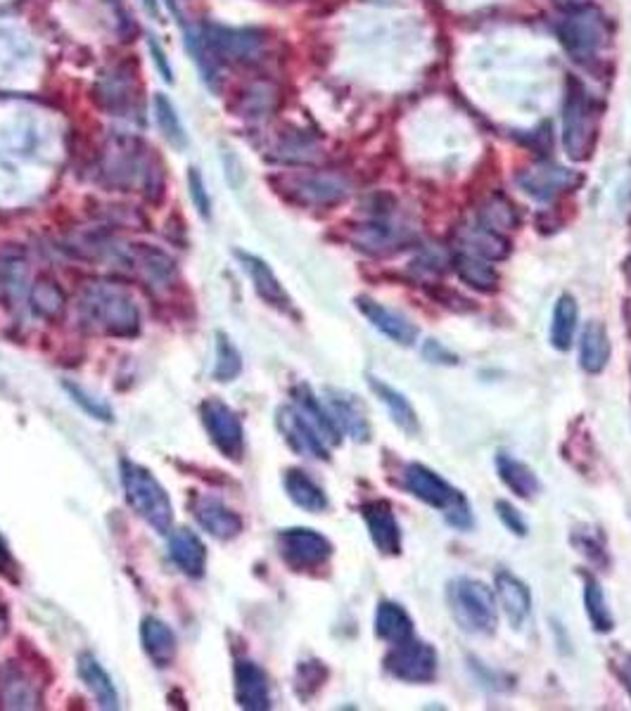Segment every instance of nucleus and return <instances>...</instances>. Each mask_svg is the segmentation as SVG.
<instances>
[{
    "label": "nucleus",
    "mask_w": 631,
    "mask_h": 711,
    "mask_svg": "<svg viewBox=\"0 0 631 711\" xmlns=\"http://www.w3.org/2000/svg\"><path fill=\"white\" fill-rule=\"evenodd\" d=\"M154 150L138 138L117 136L107 142L100 171L107 183L119 190H143L148 197H160L164 187L162 164Z\"/></svg>",
    "instance_id": "f257e3e1"
},
{
    "label": "nucleus",
    "mask_w": 631,
    "mask_h": 711,
    "mask_svg": "<svg viewBox=\"0 0 631 711\" xmlns=\"http://www.w3.org/2000/svg\"><path fill=\"white\" fill-rule=\"evenodd\" d=\"M282 190L299 202L309 204V207H333L350 195V185L333 173H290L282 179Z\"/></svg>",
    "instance_id": "f8f14e48"
},
{
    "label": "nucleus",
    "mask_w": 631,
    "mask_h": 711,
    "mask_svg": "<svg viewBox=\"0 0 631 711\" xmlns=\"http://www.w3.org/2000/svg\"><path fill=\"white\" fill-rule=\"evenodd\" d=\"M354 304L359 309V313L364 315V319L381 332V335H385L387 340H392L394 344H399V346H416V342L420 340V330L416 323H411L406 319V315H402L399 311H394L381 302H375V299L366 297V294H361L354 299Z\"/></svg>",
    "instance_id": "2eb2a0df"
},
{
    "label": "nucleus",
    "mask_w": 631,
    "mask_h": 711,
    "mask_svg": "<svg viewBox=\"0 0 631 711\" xmlns=\"http://www.w3.org/2000/svg\"><path fill=\"white\" fill-rule=\"evenodd\" d=\"M558 39L577 65H593L601 53L610 45L612 29L606 14L596 6L581 3L563 12L556 24Z\"/></svg>",
    "instance_id": "20e7f679"
},
{
    "label": "nucleus",
    "mask_w": 631,
    "mask_h": 711,
    "mask_svg": "<svg viewBox=\"0 0 631 711\" xmlns=\"http://www.w3.org/2000/svg\"><path fill=\"white\" fill-rule=\"evenodd\" d=\"M451 266L456 276L461 278L463 284H468L470 290L482 292V294H494L499 290V273L489 259H482L478 255H470V251H459L451 259Z\"/></svg>",
    "instance_id": "c756f323"
},
{
    "label": "nucleus",
    "mask_w": 631,
    "mask_h": 711,
    "mask_svg": "<svg viewBox=\"0 0 631 711\" xmlns=\"http://www.w3.org/2000/svg\"><path fill=\"white\" fill-rule=\"evenodd\" d=\"M570 543L579 552V556L587 558V562L591 567L601 569V572H608V569H610V556H608L603 539L596 534V529H591V527H577V529H573Z\"/></svg>",
    "instance_id": "ea45409f"
},
{
    "label": "nucleus",
    "mask_w": 631,
    "mask_h": 711,
    "mask_svg": "<svg viewBox=\"0 0 631 711\" xmlns=\"http://www.w3.org/2000/svg\"><path fill=\"white\" fill-rule=\"evenodd\" d=\"M188 193H191L197 214L202 218H212V200L207 195V185H204L202 173L195 166L188 169Z\"/></svg>",
    "instance_id": "a18cd8bd"
},
{
    "label": "nucleus",
    "mask_w": 631,
    "mask_h": 711,
    "mask_svg": "<svg viewBox=\"0 0 631 711\" xmlns=\"http://www.w3.org/2000/svg\"><path fill=\"white\" fill-rule=\"evenodd\" d=\"M235 678V700L247 711H264L271 709V686L268 676L252 659H238L233 669Z\"/></svg>",
    "instance_id": "aec40b11"
},
{
    "label": "nucleus",
    "mask_w": 631,
    "mask_h": 711,
    "mask_svg": "<svg viewBox=\"0 0 631 711\" xmlns=\"http://www.w3.org/2000/svg\"><path fill=\"white\" fill-rule=\"evenodd\" d=\"M330 678V669L321 659H307V661H299V667L295 671V692L297 698L302 702L313 700L319 690L328 683Z\"/></svg>",
    "instance_id": "58836bf2"
},
{
    "label": "nucleus",
    "mask_w": 631,
    "mask_h": 711,
    "mask_svg": "<svg viewBox=\"0 0 631 711\" xmlns=\"http://www.w3.org/2000/svg\"><path fill=\"white\" fill-rule=\"evenodd\" d=\"M404 486L420 503L430 505L439 515H445L449 527L459 531H470L475 527V517H472V508L466 494L451 486L432 467L423 463H408L404 470Z\"/></svg>",
    "instance_id": "7ed1b4c3"
},
{
    "label": "nucleus",
    "mask_w": 631,
    "mask_h": 711,
    "mask_svg": "<svg viewBox=\"0 0 631 711\" xmlns=\"http://www.w3.org/2000/svg\"><path fill=\"white\" fill-rule=\"evenodd\" d=\"M200 39L212 57L224 62H252L264 51V34L257 29L207 24L202 26Z\"/></svg>",
    "instance_id": "9b49d317"
},
{
    "label": "nucleus",
    "mask_w": 631,
    "mask_h": 711,
    "mask_svg": "<svg viewBox=\"0 0 631 711\" xmlns=\"http://www.w3.org/2000/svg\"><path fill=\"white\" fill-rule=\"evenodd\" d=\"M622 319H624L627 332H629V337H631V299H627L624 306H622Z\"/></svg>",
    "instance_id": "5fc2aeb1"
},
{
    "label": "nucleus",
    "mask_w": 631,
    "mask_h": 711,
    "mask_svg": "<svg viewBox=\"0 0 631 711\" xmlns=\"http://www.w3.org/2000/svg\"><path fill=\"white\" fill-rule=\"evenodd\" d=\"M235 257H238L243 271L249 276L252 284H255V292L259 294V299L266 306H271L286 315L295 313L292 299H290L288 290L282 288V282L278 280L271 266H268L261 257H255V255H249V251H240V249L235 251Z\"/></svg>",
    "instance_id": "6ab92c4d"
},
{
    "label": "nucleus",
    "mask_w": 631,
    "mask_h": 711,
    "mask_svg": "<svg viewBox=\"0 0 631 711\" xmlns=\"http://www.w3.org/2000/svg\"><path fill=\"white\" fill-rule=\"evenodd\" d=\"M414 620L394 600H381V605L375 610V636L387 645H399L408 638H414Z\"/></svg>",
    "instance_id": "7c9ffc66"
},
{
    "label": "nucleus",
    "mask_w": 631,
    "mask_h": 711,
    "mask_svg": "<svg viewBox=\"0 0 631 711\" xmlns=\"http://www.w3.org/2000/svg\"><path fill=\"white\" fill-rule=\"evenodd\" d=\"M352 243L356 245V249L366 251V255L387 257L399 251L408 243V237L402 228H394L385 224V220H368V224L354 228Z\"/></svg>",
    "instance_id": "5701e85b"
},
{
    "label": "nucleus",
    "mask_w": 631,
    "mask_h": 711,
    "mask_svg": "<svg viewBox=\"0 0 631 711\" xmlns=\"http://www.w3.org/2000/svg\"><path fill=\"white\" fill-rule=\"evenodd\" d=\"M447 603L459 626L468 636H492L499 626V603L494 591L472 577H456L447 586Z\"/></svg>",
    "instance_id": "423d86ee"
},
{
    "label": "nucleus",
    "mask_w": 631,
    "mask_h": 711,
    "mask_svg": "<svg viewBox=\"0 0 631 711\" xmlns=\"http://www.w3.org/2000/svg\"><path fill=\"white\" fill-rule=\"evenodd\" d=\"M515 181L520 187H523V193L530 195L532 200L550 202L565 193H573L575 187H579L581 176L560 164L539 162L534 166H527L525 171H520Z\"/></svg>",
    "instance_id": "ddd939ff"
},
{
    "label": "nucleus",
    "mask_w": 631,
    "mask_h": 711,
    "mask_svg": "<svg viewBox=\"0 0 631 711\" xmlns=\"http://www.w3.org/2000/svg\"><path fill=\"white\" fill-rule=\"evenodd\" d=\"M624 273H627V280L631 282V259L627 261V266H624Z\"/></svg>",
    "instance_id": "6e6d98bb"
},
{
    "label": "nucleus",
    "mask_w": 631,
    "mask_h": 711,
    "mask_svg": "<svg viewBox=\"0 0 631 711\" xmlns=\"http://www.w3.org/2000/svg\"><path fill=\"white\" fill-rule=\"evenodd\" d=\"M494 467L499 472V480L506 484L517 498L534 500L542 494V482L536 477V472L525 461H520V457L506 451H499L494 457Z\"/></svg>",
    "instance_id": "cd10ccee"
},
{
    "label": "nucleus",
    "mask_w": 631,
    "mask_h": 711,
    "mask_svg": "<svg viewBox=\"0 0 631 711\" xmlns=\"http://www.w3.org/2000/svg\"><path fill=\"white\" fill-rule=\"evenodd\" d=\"M428 294L435 299L439 306H445V309H449L453 313L475 311V304H472L470 299L461 297L459 292H453V290H447L445 284H432V288H428Z\"/></svg>",
    "instance_id": "49530a36"
},
{
    "label": "nucleus",
    "mask_w": 631,
    "mask_h": 711,
    "mask_svg": "<svg viewBox=\"0 0 631 711\" xmlns=\"http://www.w3.org/2000/svg\"><path fill=\"white\" fill-rule=\"evenodd\" d=\"M461 251H470V255L489 261H503L511 255V243L503 233L478 224L472 228H461Z\"/></svg>",
    "instance_id": "72a5a7b5"
},
{
    "label": "nucleus",
    "mask_w": 631,
    "mask_h": 711,
    "mask_svg": "<svg viewBox=\"0 0 631 711\" xmlns=\"http://www.w3.org/2000/svg\"><path fill=\"white\" fill-rule=\"evenodd\" d=\"M282 486H286V494L297 508H302L311 515H321L330 508V500L323 492V486L313 477H309L304 470H297V467L288 470L286 477H282Z\"/></svg>",
    "instance_id": "c85d7f7f"
},
{
    "label": "nucleus",
    "mask_w": 631,
    "mask_h": 711,
    "mask_svg": "<svg viewBox=\"0 0 631 711\" xmlns=\"http://www.w3.org/2000/svg\"><path fill=\"white\" fill-rule=\"evenodd\" d=\"M6 634V620H3V614H0V636Z\"/></svg>",
    "instance_id": "4d7b16f0"
},
{
    "label": "nucleus",
    "mask_w": 631,
    "mask_h": 711,
    "mask_svg": "<svg viewBox=\"0 0 631 711\" xmlns=\"http://www.w3.org/2000/svg\"><path fill=\"white\" fill-rule=\"evenodd\" d=\"M612 358V342L601 321H589L579 340V366L589 375H601Z\"/></svg>",
    "instance_id": "bb28decb"
},
{
    "label": "nucleus",
    "mask_w": 631,
    "mask_h": 711,
    "mask_svg": "<svg viewBox=\"0 0 631 711\" xmlns=\"http://www.w3.org/2000/svg\"><path fill=\"white\" fill-rule=\"evenodd\" d=\"M584 579V610H587L589 624L596 634H612L614 631V614L606 600V591L593 574H581Z\"/></svg>",
    "instance_id": "c9c22d12"
},
{
    "label": "nucleus",
    "mask_w": 631,
    "mask_h": 711,
    "mask_svg": "<svg viewBox=\"0 0 631 711\" xmlns=\"http://www.w3.org/2000/svg\"><path fill=\"white\" fill-rule=\"evenodd\" d=\"M579 327V304L573 294H560L556 299L554 313H550L548 340L556 352H570Z\"/></svg>",
    "instance_id": "473e14b6"
},
{
    "label": "nucleus",
    "mask_w": 631,
    "mask_h": 711,
    "mask_svg": "<svg viewBox=\"0 0 631 711\" xmlns=\"http://www.w3.org/2000/svg\"><path fill=\"white\" fill-rule=\"evenodd\" d=\"M129 255H131V263H136V268H140L148 280L167 284L173 276H177V263H173V259L164 255L162 249L136 245Z\"/></svg>",
    "instance_id": "e433bc0d"
},
{
    "label": "nucleus",
    "mask_w": 631,
    "mask_h": 711,
    "mask_svg": "<svg viewBox=\"0 0 631 711\" xmlns=\"http://www.w3.org/2000/svg\"><path fill=\"white\" fill-rule=\"evenodd\" d=\"M243 373V356L238 346L231 342L226 332H216V360H214V379L218 383H233Z\"/></svg>",
    "instance_id": "a19ab883"
},
{
    "label": "nucleus",
    "mask_w": 631,
    "mask_h": 711,
    "mask_svg": "<svg viewBox=\"0 0 631 711\" xmlns=\"http://www.w3.org/2000/svg\"><path fill=\"white\" fill-rule=\"evenodd\" d=\"M78 678L86 683L93 698H96L100 709H119V694L113 683V678L105 671L103 664L90 653H82L76 659Z\"/></svg>",
    "instance_id": "2f4dec72"
},
{
    "label": "nucleus",
    "mask_w": 631,
    "mask_h": 711,
    "mask_svg": "<svg viewBox=\"0 0 631 711\" xmlns=\"http://www.w3.org/2000/svg\"><path fill=\"white\" fill-rule=\"evenodd\" d=\"M200 418L216 451L233 463L245 455V430L235 410L221 399H207L200 406Z\"/></svg>",
    "instance_id": "9d476101"
},
{
    "label": "nucleus",
    "mask_w": 631,
    "mask_h": 711,
    "mask_svg": "<svg viewBox=\"0 0 631 711\" xmlns=\"http://www.w3.org/2000/svg\"><path fill=\"white\" fill-rule=\"evenodd\" d=\"M278 430L286 437L292 451L307 457H316V461H330V446L321 439V434L313 430L309 420L299 413L297 406H280L278 408Z\"/></svg>",
    "instance_id": "f3484780"
},
{
    "label": "nucleus",
    "mask_w": 631,
    "mask_h": 711,
    "mask_svg": "<svg viewBox=\"0 0 631 711\" xmlns=\"http://www.w3.org/2000/svg\"><path fill=\"white\" fill-rule=\"evenodd\" d=\"M494 595L513 628H520L532 614V591L527 583L509 569H499L494 574Z\"/></svg>",
    "instance_id": "412c9836"
},
{
    "label": "nucleus",
    "mask_w": 631,
    "mask_h": 711,
    "mask_svg": "<svg viewBox=\"0 0 631 711\" xmlns=\"http://www.w3.org/2000/svg\"><path fill=\"white\" fill-rule=\"evenodd\" d=\"M610 667L618 676V681L622 683V688L627 690V694L631 698V653H618L612 657Z\"/></svg>",
    "instance_id": "3c124183"
},
{
    "label": "nucleus",
    "mask_w": 631,
    "mask_h": 711,
    "mask_svg": "<svg viewBox=\"0 0 631 711\" xmlns=\"http://www.w3.org/2000/svg\"><path fill=\"white\" fill-rule=\"evenodd\" d=\"M278 556L292 572H313L321 569L333 558V543L321 531L307 527L282 529L276 536Z\"/></svg>",
    "instance_id": "1a4fd4ad"
},
{
    "label": "nucleus",
    "mask_w": 631,
    "mask_h": 711,
    "mask_svg": "<svg viewBox=\"0 0 631 711\" xmlns=\"http://www.w3.org/2000/svg\"><path fill=\"white\" fill-rule=\"evenodd\" d=\"M368 385L373 389V394L377 399H381L383 406H387V413L392 418V422L399 427V430L408 437H418L420 434V418L416 413L414 403L406 399V394H402L397 387H392L385 379L368 375Z\"/></svg>",
    "instance_id": "393cba45"
},
{
    "label": "nucleus",
    "mask_w": 631,
    "mask_h": 711,
    "mask_svg": "<svg viewBox=\"0 0 631 711\" xmlns=\"http://www.w3.org/2000/svg\"><path fill=\"white\" fill-rule=\"evenodd\" d=\"M12 567H14V562H12V556H10V548H8L3 536H0V572L6 574V572H10Z\"/></svg>",
    "instance_id": "603ef678"
},
{
    "label": "nucleus",
    "mask_w": 631,
    "mask_h": 711,
    "mask_svg": "<svg viewBox=\"0 0 631 711\" xmlns=\"http://www.w3.org/2000/svg\"><path fill=\"white\" fill-rule=\"evenodd\" d=\"M361 517L366 521V529L377 552L385 558H399L404 550V536L392 503L385 498L366 500L361 505Z\"/></svg>",
    "instance_id": "4468645a"
},
{
    "label": "nucleus",
    "mask_w": 631,
    "mask_h": 711,
    "mask_svg": "<svg viewBox=\"0 0 631 711\" xmlns=\"http://www.w3.org/2000/svg\"><path fill=\"white\" fill-rule=\"evenodd\" d=\"M152 112H154L157 129H160V133L167 138L169 146H173L177 150H183L188 146V136H185V129H183L177 107H173V103L167 98L164 93L154 95Z\"/></svg>",
    "instance_id": "4c0bfd02"
},
{
    "label": "nucleus",
    "mask_w": 631,
    "mask_h": 711,
    "mask_svg": "<svg viewBox=\"0 0 631 711\" xmlns=\"http://www.w3.org/2000/svg\"><path fill=\"white\" fill-rule=\"evenodd\" d=\"M148 51H150V57H152V62H154L157 72H160V76L164 78L167 84H173V69H171V65H169V57H167V53H164V47H162L160 43H157V39H154V36H150V39H148Z\"/></svg>",
    "instance_id": "8fccbe9b"
},
{
    "label": "nucleus",
    "mask_w": 631,
    "mask_h": 711,
    "mask_svg": "<svg viewBox=\"0 0 631 711\" xmlns=\"http://www.w3.org/2000/svg\"><path fill=\"white\" fill-rule=\"evenodd\" d=\"M34 302L39 309H51V313H55V309H62V304H65V297L53 282H39L34 290Z\"/></svg>",
    "instance_id": "09e8293b"
},
{
    "label": "nucleus",
    "mask_w": 631,
    "mask_h": 711,
    "mask_svg": "<svg viewBox=\"0 0 631 711\" xmlns=\"http://www.w3.org/2000/svg\"><path fill=\"white\" fill-rule=\"evenodd\" d=\"M82 323L100 335L133 337L140 330V313L133 297L119 284L93 282L78 299Z\"/></svg>",
    "instance_id": "f03ea898"
},
{
    "label": "nucleus",
    "mask_w": 631,
    "mask_h": 711,
    "mask_svg": "<svg viewBox=\"0 0 631 711\" xmlns=\"http://www.w3.org/2000/svg\"><path fill=\"white\" fill-rule=\"evenodd\" d=\"M480 224L486 226V228H494L499 233L503 230H513L515 224H517V216H515V209L511 207V204L506 200H489L484 207L480 209Z\"/></svg>",
    "instance_id": "79ce46f5"
},
{
    "label": "nucleus",
    "mask_w": 631,
    "mask_h": 711,
    "mask_svg": "<svg viewBox=\"0 0 631 711\" xmlns=\"http://www.w3.org/2000/svg\"><path fill=\"white\" fill-rule=\"evenodd\" d=\"M98 93V100L105 109L115 115L126 112V109L131 107L133 100V88H131V72L124 69V67H115L113 72H107L100 84L96 88Z\"/></svg>",
    "instance_id": "f704fd0d"
},
{
    "label": "nucleus",
    "mask_w": 631,
    "mask_h": 711,
    "mask_svg": "<svg viewBox=\"0 0 631 711\" xmlns=\"http://www.w3.org/2000/svg\"><path fill=\"white\" fill-rule=\"evenodd\" d=\"M563 148L573 162H587L596 148V109L579 82H570L563 107Z\"/></svg>",
    "instance_id": "0eeeda50"
},
{
    "label": "nucleus",
    "mask_w": 631,
    "mask_h": 711,
    "mask_svg": "<svg viewBox=\"0 0 631 711\" xmlns=\"http://www.w3.org/2000/svg\"><path fill=\"white\" fill-rule=\"evenodd\" d=\"M325 408L330 410V416H333L342 434L356 441V444H368L373 434L368 410L354 397V394H346L340 389H325Z\"/></svg>",
    "instance_id": "a211bd4d"
},
{
    "label": "nucleus",
    "mask_w": 631,
    "mask_h": 711,
    "mask_svg": "<svg viewBox=\"0 0 631 711\" xmlns=\"http://www.w3.org/2000/svg\"><path fill=\"white\" fill-rule=\"evenodd\" d=\"M167 3H169V10L171 12H177V0H167Z\"/></svg>",
    "instance_id": "13d9d810"
},
{
    "label": "nucleus",
    "mask_w": 631,
    "mask_h": 711,
    "mask_svg": "<svg viewBox=\"0 0 631 711\" xmlns=\"http://www.w3.org/2000/svg\"><path fill=\"white\" fill-rule=\"evenodd\" d=\"M119 474L126 503L131 505L133 513L160 536H169L173 531V505L160 480L129 457L119 463Z\"/></svg>",
    "instance_id": "39448f33"
},
{
    "label": "nucleus",
    "mask_w": 631,
    "mask_h": 711,
    "mask_svg": "<svg viewBox=\"0 0 631 711\" xmlns=\"http://www.w3.org/2000/svg\"><path fill=\"white\" fill-rule=\"evenodd\" d=\"M494 510H496V517L501 519V525L506 527L513 536H520V539H525V536L530 534V525H527V519L520 515V510L515 508V505L511 500H496L494 503Z\"/></svg>",
    "instance_id": "c03bdc74"
},
{
    "label": "nucleus",
    "mask_w": 631,
    "mask_h": 711,
    "mask_svg": "<svg viewBox=\"0 0 631 711\" xmlns=\"http://www.w3.org/2000/svg\"><path fill=\"white\" fill-rule=\"evenodd\" d=\"M169 556L185 577L200 579L207 569V548L193 529H173L169 534Z\"/></svg>",
    "instance_id": "b1692460"
},
{
    "label": "nucleus",
    "mask_w": 631,
    "mask_h": 711,
    "mask_svg": "<svg viewBox=\"0 0 631 711\" xmlns=\"http://www.w3.org/2000/svg\"><path fill=\"white\" fill-rule=\"evenodd\" d=\"M140 643H143V650L157 669H167L177 659V634L160 616H146L143 624H140Z\"/></svg>",
    "instance_id": "4be33fe9"
},
{
    "label": "nucleus",
    "mask_w": 631,
    "mask_h": 711,
    "mask_svg": "<svg viewBox=\"0 0 631 711\" xmlns=\"http://www.w3.org/2000/svg\"><path fill=\"white\" fill-rule=\"evenodd\" d=\"M420 352H423V358L428 363H435V366H459L461 363L459 356H456L451 349H447V346L437 340H425Z\"/></svg>",
    "instance_id": "de8ad7c7"
},
{
    "label": "nucleus",
    "mask_w": 631,
    "mask_h": 711,
    "mask_svg": "<svg viewBox=\"0 0 631 711\" xmlns=\"http://www.w3.org/2000/svg\"><path fill=\"white\" fill-rule=\"evenodd\" d=\"M292 403L297 406L299 413L309 420L313 430L321 434V439L325 441L328 446L342 444L340 427L335 424L333 416H330V410L325 408V403L319 397H316L309 385H297L292 389Z\"/></svg>",
    "instance_id": "a878e982"
},
{
    "label": "nucleus",
    "mask_w": 631,
    "mask_h": 711,
    "mask_svg": "<svg viewBox=\"0 0 631 711\" xmlns=\"http://www.w3.org/2000/svg\"><path fill=\"white\" fill-rule=\"evenodd\" d=\"M385 671L402 683H432L439 671V657L435 645L428 640L408 638L399 645H392V650L383 659Z\"/></svg>",
    "instance_id": "6e6552de"
},
{
    "label": "nucleus",
    "mask_w": 631,
    "mask_h": 711,
    "mask_svg": "<svg viewBox=\"0 0 631 711\" xmlns=\"http://www.w3.org/2000/svg\"><path fill=\"white\" fill-rule=\"evenodd\" d=\"M140 6L146 8V12L150 14L152 20H160L162 18V10H160V0H140Z\"/></svg>",
    "instance_id": "864d4df0"
},
{
    "label": "nucleus",
    "mask_w": 631,
    "mask_h": 711,
    "mask_svg": "<svg viewBox=\"0 0 631 711\" xmlns=\"http://www.w3.org/2000/svg\"><path fill=\"white\" fill-rule=\"evenodd\" d=\"M62 387H65V391L69 394L72 401H74L76 406H82L90 418H96V420H100V422H113V420H115V413H113V410H109V406H107V403H103V401H100V399H96V397H90V394H88L86 389H82L78 385H72V383H65Z\"/></svg>",
    "instance_id": "37998d69"
},
{
    "label": "nucleus",
    "mask_w": 631,
    "mask_h": 711,
    "mask_svg": "<svg viewBox=\"0 0 631 711\" xmlns=\"http://www.w3.org/2000/svg\"><path fill=\"white\" fill-rule=\"evenodd\" d=\"M191 513L216 541H233L243 534V517L212 494H195L191 498Z\"/></svg>",
    "instance_id": "dca6fc26"
}]
</instances>
